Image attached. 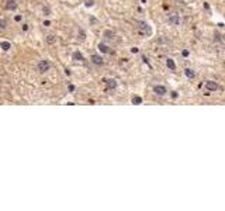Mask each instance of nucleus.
Returning <instances> with one entry per match:
<instances>
[{
  "label": "nucleus",
  "instance_id": "obj_1",
  "mask_svg": "<svg viewBox=\"0 0 225 211\" xmlns=\"http://www.w3.org/2000/svg\"><path fill=\"white\" fill-rule=\"evenodd\" d=\"M138 24V28H139V31L142 34H146V35H149V34L152 33V28H151V25L148 24L146 21H137Z\"/></svg>",
  "mask_w": 225,
  "mask_h": 211
},
{
  "label": "nucleus",
  "instance_id": "obj_2",
  "mask_svg": "<svg viewBox=\"0 0 225 211\" xmlns=\"http://www.w3.org/2000/svg\"><path fill=\"white\" fill-rule=\"evenodd\" d=\"M37 68H38V71H40L41 73H45V72H48V71H49V68H51V64H49L47 59H42V61H40V62H38Z\"/></svg>",
  "mask_w": 225,
  "mask_h": 211
},
{
  "label": "nucleus",
  "instance_id": "obj_3",
  "mask_svg": "<svg viewBox=\"0 0 225 211\" xmlns=\"http://www.w3.org/2000/svg\"><path fill=\"white\" fill-rule=\"evenodd\" d=\"M168 23L170 25H180V23H182V20H180V17L177 16V14H172V16L168 17Z\"/></svg>",
  "mask_w": 225,
  "mask_h": 211
},
{
  "label": "nucleus",
  "instance_id": "obj_4",
  "mask_svg": "<svg viewBox=\"0 0 225 211\" xmlns=\"http://www.w3.org/2000/svg\"><path fill=\"white\" fill-rule=\"evenodd\" d=\"M205 89L208 90V92H215V90L218 89L217 82H214V80H207V82H205Z\"/></svg>",
  "mask_w": 225,
  "mask_h": 211
},
{
  "label": "nucleus",
  "instance_id": "obj_5",
  "mask_svg": "<svg viewBox=\"0 0 225 211\" xmlns=\"http://www.w3.org/2000/svg\"><path fill=\"white\" fill-rule=\"evenodd\" d=\"M17 6H18V4H17L16 0H7V1H6V4H4L6 10H8V11H13V10H16Z\"/></svg>",
  "mask_w": 225,
  "mask_h": 211
},
{
  "label": "nucleus",
  "instance_id": "obj_6",
  "mask_svg": "<svg viewBox=\"0 0 225 211\" xmlns=\"http://www.w3.org/2000/svg\"><path fill=\"white\" fill-rule=\"evenodd\" d=\"M104 83H106V86H107V89H115L117 87V80L115 79H104Z\"/></svg>",
  "mask_w": 225,
  "mask_h": 211
},
{
  "label": "nucleus",
  "instance_id": "obj_7",
  "mask_svg": "<svg viewBox=\"0 0 225 211\" xmlns=\"http://www.w3.org/2000/svg\"><path fill=\"white\" fill-rule=\"evenodd\" d=\"M153 92H155L158 96H165V94L168 93V90H166L165 86H155V87H153Z\"/></svg>",
  "mask_w": 225,
  "mask_h": 211
},
{
  "label": "nucleus",
  "instance_id": "obj_8",
  "mask_svg": "<svg viewBox=\"0 0 225 211\" xmlns=\"http://www.w3.org/2000/svg\"><path fill=\"white\" fill-rule=\"evenodd\" d=\"M92 62L94 64V65H97V66H100V65H103L104 64V61H103V58L100 57V55H92Z\"/></svg>",
  "mask_w": 225,
  "mask_h": 211
},
{
  "label": "nucleus",
  "instance_id": "obj_9",
  "mask_svg": "<svg viewBox=\"0 0 225 211\" xmlns=\"http://www.w3.org/2000/svg\"><path fill=\"white\" fill-rule=\"evenodd\" d=\"M97 49H99L101 54H108V52H110V48H108V45H106V44H101V42L97 45Z\"/></svg>",
  "mask_w": 225,
  "mask_h": 211
},
{
  "label": "nucleus",
  "instance_id": "obj_10",
  "mask_svg": "<svg viewBox=\"0 0 225 211\" xmlns=\"http://www.w3.org/2000/svg\"><path fill=\"white\" fill-rule=\"evenodd\" d=\"M72 58L73 59H75V61H85V57H83V54H82V52H79V51H75V52H73L72 54Z\"/></svg>",
  "mask_w": 225,
  "mask_h": 211
},
{
  "label": "nucleus",
  "instance_id": "obj_11",
  "mask_svg": "<svg viewBox=\"0 0 225 211\" xmlns=\"http://www.w3.org/2000/svg\"><path fill=\"white\" fill-rule=\"evenodd\" d=\"M184 75L189 78V79H194V78H196V72H194L193 69H190V68H186L184 69Z\"/></svg>",
  "mask_w": 225,
  "mask_h": 211
},
{
  "label": "nucleus",
  "instance_id": "obj_12",
  "mask_svg": "<svg viewBox=\"0 0 225 211\" xmlns=\"http://www.w3.org/2000/svg\"><path fill=\"white\" fill-rule=\"evenodd\" d=\"M0 48L3 49V51H10L11 44H10L8 41H1V42H0Z\"/></svg>",
  "mask_w": 225,
  "mask_h": 211
},
{
  "label": "nucleus",
  "instance_id": "obj_13",
  "mask_svg": "<svg viewBox=\"0 0 225 211\" xmlns=\"http://www.w3.org/2000/svg\"><path fill=\"white\" fill-rule=\"evenodd\" d=\"M166 65H168V68L170 69V71H176V64H175V61L173 59H166Z\"/></svg>",
  "mask_w": 225,
  "mask_h": 211
},
{
  "label": "nucleus",
  "instance_id": "obj_14",
  "mask_svg": "<svg viewBox=\"0 0 225 211\" xmlns=\"http://www.w3.org/2000/svg\"><path fill=\"white\" fill-rule=\"evenodd\" d=\"M103 35H104L106 40H110V41L114 40V33H112V31H110V30H106L104 33H103Z\"/></svg>",
  "mask_w": 225,
  "mask_h": 211
},
{
  "label": "nucleus",
  "instance_id": "obj_15",
  "mask_svg": "<svg viewBox=\"0 0 225 211\" xmlns=\"http://www.w3.org/2000/svg\"><path fill=\"white\" fill-rule=\"evenodd\" d=\"M131 101H132V104H142V99L139 97V96H134V97L131 99Z\"/></svg>",
  "mask_w": 225,
  "mask_h": 211
},
{
  "label": "nucleus",
  "instance_id": "obj_16",
  "mask_svg": "<svg viewBox=\"0 0 225 211\" xmlns=\"http://www.w3.org/2000/svg\"><path fill=\"white\" fill-rule=\"evenodd\" d=\"M6 28H7V21L0 18V30H6Z\"/></svg>",
  "mask_w": 225,
  "mask_h": 211
},
{
  "label": "nucleus",
  "instance_id": "obj_17",
  "mask_svg": "<svg viewBox=\"0 0 225 211\" xmlns=\"http://www.w3.org/2000/svg\"><path fill=\"white\" fill-rule=\"evenodd\" d=\"M94 6V1L93 0H85V7H93Z\"/></svg>",
  "mask_w": 225,
  "mask_h": 211
},
{
  "label": "nucleus",
  "instance_id": "obj_18",
  "mask_svg": "<svg viewBox=\"0 0 225 211\" xmlns=\"http://www.w3.org/2000/svg\"><path fill=\"white\" fill-rule=\"evenodd\" d=\"M78 38H79V40L80 41H85V38H86V34H85V31H79V33H78Z\"/></svg>",
  "mask_w": 225,
  "mask_h": 211
},
{
  "label": "nucleus",
  "instance_id": "obj_19",
  "mask_svg": "<svg viewBox=\"0 0 225 211\" xmlns=\"http://www.w3.org/2000/svg\"><path fill=\"white\" fill-rule=\"evenodd\" d=\"M42 11H44V14H45V16H49V14H51V10H49V7H42Z\"/></svg>",
  "mask_w": 225,
  "mask_h": 211
},
{
  "label": "nucleus",
  "instance_id": "obj_20",
  "mask_svg": "<svg viewBox=\"0 0 225 211\" xmlns=\"http://www.w3.org/2000/svg\"><path fill=\"white\" fill-rule=\"evenodd\" d=\"M56 38L54 37V35H48V37H47V41H48V42H54Z\"/></svg>",
  "mask_w": 225,
  "mask_h": 211
},
{
  "label": "nucleus",
  "instance_id": "obj_21",
  "mask_svg": "<svg viewBox=\"0 0 225 211\" xmlns=\"http://www.w3.org/2000/svg\"><path fill=\"white\" fill-rule=\"evenodd\" d=\"M14 20H16V21H21V20H23V17H21V16H16V17H14Z\"/></svg>",
  "mask_w": 225,
  "mask_h": 211
},
{
  "label": "nucleus",
  "instance_id": "obj_22",
  "mask_svg": "<svg viewBox=\"0 0 225 211\" xmlns=\"http://www.w3.org/2000/svg\"><path fill=\"white\" fill-rule=\"evenodd\" d=\"M44 25H45V27H49V25H51V21L45 20V21H44Z\"/></svg>",
  "mask_w": 225,
  "mask_h": 211
},
{
  "label": "nucleus",
  "instance_id": "obj_23",
  "mask_svg": "<svg viewBox=\"0 0 225 211\" xmlns=\"http://www.w3.org/2000/svg\"><path fill=\"white\" fill-rule=\"evenodd\" d=\"M131 52H132V54H137V52H138V48H137V47H134V48L131 49Z\"/></svg>",
  "mask_w": 225,
  "mask_h": 211
},
{
  "label": "nucleus",
  "instance_id": "obj_24",
  "mask_svg": "<svg viewBox=\"0 0 225 211\" xmlns=\"http://www.w3.org/2000/svg\"><path fill=\"white\" fill-rule=\"evenodd\" d=\"M183 57H186V58L189 57V51H186V49L183 51Z\"/></svg>",
  "mask_w": 225,
  "mask_h": 211
},
{
  "label": "nucleus",
  "instance_id": "obj_25",
  "mask_svg": "<svg viewBox=\"0 0 225 211\" xmlns=\"http://www.w3.org/2000/svg\"><path fill=\"white\" fill-rule=\"evenodd\" d=\"M90 23H97V20L94 17H92V18H90Z\"/></svg>",
  "mask_w": 225,
  "mask_h": 211
},
{
  "label": "nucleus",
  "instance_id": "obj_26",
  "mask_svg": "<svg viewBox=\"0 0 225 211\" xmlns=\"http://www.w3.org/2000/svg\"><path fill=\"white\" fill-rule=\"evenodd\" d=\"M172 97H173V99L177 97V93H176V92H173V93H172Z\"/></svg>",
  "mask_w": 225,
  "mask_h": 211
},
{
  "label": "nucleus",
  "instance_id": "obj_27",
  "mask_svg": "<svg viewBox=\"0 0 225 211\" xmlns=\"http://www.w3.org/2000/svg\"><path fill=\"white\" fill-rule=\"evenodd\" d=\"M142 1V4H146V0H141Z\"/></svg>",
  "mask_w": 225,
  "mask_h": 211
}]
</instances>
